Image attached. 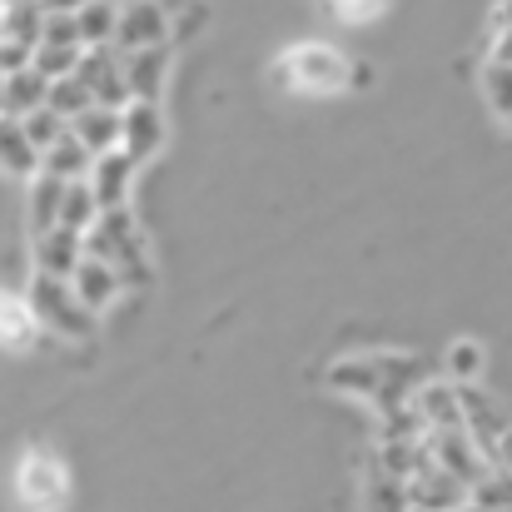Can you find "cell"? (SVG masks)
I'll return each instance as SVG.
<instances>
[{"label": "cell", "instance_id": "obj_1", "mask_svg": "<svg viewBox=\"0 0 512 512\" xmlns=\"http://www.w3.org/2000/svg\"><path fill=\"white\" fill-rule=\"evenodd\" d=\"M329 388H339L348 398H368L383 413H398L403 408V393L408 388H423V383H418V358H403V353H358V358H343V363L329 368Z\"/></svg>", "mask_w": 512, "mask_h": 512}, {"label": "cell", "instance_id": "obj_2", "mask_svg": "<svg viewBox=\"0 0 512 512\" xmlns=\"http://www.w3.org/2000/svg\"><path fill=\"white\" fill-rule=\"evenodd\" d=\"M274 75L299 95H343L363 80L358 60H348L339 45H324V40H304V45L284 50Z\"/></svg>", "mask_w": 512, "mask_h": 512}, {"label": "cell", "instance_id": "obj_3", "mask_svg": "<svg viewBox=\"0 0 512 512\" xmlns=\"http://www.w3.org/2000/svg\"><path fill=\"white\" fill-rule=\"evenodd\" d=\"M25 299H30V309H35V319H40V329L45 334H55V339H75L85 343L95 334V309H85V299L75 294V284L70 279H60V274H30V289H25Z\"/></svg>", "mask_w": 512, "mask_h": 512}, {"label": "cell", "instance_id": "obj_4", "mask_svg": "<svg viewBox=\"0 0 512 512\" xmlns=\"http://www.w3.org/2000/svg\"><path fill=\"white\" fill-rule=\"evenodd\" d=\"M85 249H90V254H100V259H105L125 284H135V289H145V284L155 279L150 254H145V239H140V229H135L130 209H105V214H100V224L85 234Z\"/></svg>", "mask_w": 512, "mask_h": 512}, {"label": "cell", "instance_id": "obj_5", "mask_svg": "<svg viewBox=\"0 0 512 512\" xmlns=\"http://www.w3.org/2000/svg\"><path fill=\"white\" fill-rule=\"evenodd\" d=\"M15 503L20 512H65L70 503V473L50 448H25L15 463Z\"/></svg>", "mask_w": 512, "mask_h": 512}, {"label": "cell", "instance_id": "obj_6", "mask_svg": "<svg viewBox=\"0 0 512 512\" xmlns=\"http://www.w3.org/2000/svg\"><path fill=\"white\" fill-rule=\"evenodd\" d=\"M408 493H413V512H463L473 503V488H468L458 473H448L443 463H433L428 453H423V463L413 468Z\"/></svg>", "mask_w": 512, "mask_h": 512}, {"label": "cell", "instance_id": "obj_7", "mask_svg": "<svg viewBox=\"0 0 512 512\" xmlns=\"http://www.w3.org/2000/svg\"><path fill=\"white\" fill-rule=\"evenodd\" d=\"M170 45V15L160 0H125L120 5V30H115V50H155Z\"/></svg>", "mask_w": 512, "mask_h": 512}, {"label": "cell", "instance_id": "obj_8", "mask_svg": "<svg viewBox=\"0 0 512 512\" xmlns=\"http://www.w3.org/2000/svg\"><path fill=\"white\" fill-rule=\"evenodd\" d=\"M165 115H160V100H130L125 105V135H120V150L135 160V165H150L160 150H165Z\"/></svg>", "mask_w": 512, "mask_h": 512}, {"label": "cell", "instance_id": "obj_9", "mask_svg": "<svg viewBox=\"0 0 512 512\" xmlns=\"http://www.w3.org/2000/svg\"><path fill=\"white\" fill-rule=\"evenodd\" d=\"M40 339H45V329H40L30 299L0 289V348H5V353H30Z\"/></svg>", "mask_w": 512, "mask_h": 512}, {"label": "cell", "instance_id": "obj_10", "mask_svg": "<svg viewBox=\"0 0 512 512\" xmlns=\"http://www.w3.org/2000/svg\"><path fill=\"white\" fill-rule=\"evenodd\" d=\"M85 254H90V249H85V234H75V229H65V224L50 229V234H35V269H40V274L70 279Z\"/></svg>", "mask_w": 512, "mask_h": 512}, {"label": "cell", "instance_id": "obj_11", "mask_svg": "<svg viewBox=\"0 0 512 512\" xmlns=\"http://www.w3.org/2000/svg\"><path fill=\"white\" fill-rule=\"evenodd\" d=\"M70 284H75V294L85 299V309H95V314H105V309L120 299V289H125V279H120L100 254H85L80 269L70 274Z\"/></svg>", "mask_w": 512, "mask_h": 512}, {"label": "cell", "instance_id": "obj_12", "mask_svg": "<svg viewBox=\"0 0 512 512\" xmlns=\"http://www.w3.org/2000/svg\"><path fill=\"white\" fill-rule=\"evenodd\" d=\"M135 170H140V165H135L125 150L100 155V160H95V170H90V189H95V199H100L105 209H125L130 184H135Z\"/></svg>", "mask_w": 512, "mask_h": 512}, {"label": "cell", "instance_id": "obj_13", "mask_svg": "<svg viewBox=\"0 0 512 512\" xmlns=\"http://www.w3.org/2000/svg\"><path fill=\"white\" fill-rule=\"evenodd\" d=\"M120 55H125V50H120ZM125 75H130V95H135V100H160L165 75H170V45L130 50V55H125Z\"/></svg>", "mask_w": 512, "mask_h": 512}, {"label": "cell", "instance_id": "obj_14", "mask_svg": "<svg viewBox=\"0 0 512 512\" xmlns=\"http://www.w3.org/2000/svg\"><path fill=\"white\" fill-rule=\"evenodd\" d=\"M0 170L15 179H35L40 174V150L25 135V125L15 115H0Z\"/></svg>", "mask_w": 512, "mask_h": 512}, {"label": "cell", "instance_id": "obj_15", "mask_svg": "<svg viewBox=\"0 0 512 512\" xmlns=\"http://www.w3.org/2000/svg\"><path fill=\"white\" fill-rule=\"evenodd\" d=\"M70 130L95 150V160L100 155H110V150H120V135H125V110H110V105H90L80 120H70Z\"/></svg>", "mask_w": 512, "mask_h": 512}, {"label": "cell", "instance_id": "obj_16", "mask_svg": "<svg viewBox=\"0 0 512 512\" xmlns=\"http://www.w3.org/2000/svg\"><path fill=\"white\" fill-rule=\"evenodd\" d=\"M65 189H70V179H55L50 170H40L35 179H30V234H50V229H60Z\"/></svg>", "mask_w": 512, "mask_h": 512}, {"label": "cell", "instance_id": "obj_17", "mask_svg": "<svg viewBox=\"0 0 512 512\" xmlns=\"http://www.w3.org/2000/svg\"><path fill=\"white\" fill-rule=\"evenodd\" d=\"M40 170H50L55 179H90V170H95V150L75 135V130H65L50 150H45V160H40Z\"/></svg>", "mask_w": 512, "mask_h": 512}, {"label": "cell", "instance_id": "obj_18", "mask_svg": "<svg viewBox=\"0 0 512 512\" xmlns=\"http://www.w3.org/2000/svg\"><path fill=\"white\" fill-rule=\"evenodd\" d=\"M40 105H50V80H45L35 65H25V70L5 75V115L25 120V115H35Z\"/></svg>", "mask_w": 512, "mask_h": 512}, {"label": "cell", "instance_id": "obj_19", "mask_svg": "<svg viewBox=\"0 0 512 512\" xmlns=\"http://www.w3.org/2000/svg\"><path fill=\"white\" fill-rule=\"evenodd\" d=\"M75 20H80V40H85V50L115 45V30H120V0H90L85 10H75Z\"/></svg>", "mask_w": 512, "mask_h": 512}, {"label": "cell", "instance_id": "obj_20", "mask_svg": "<svg viewBox=\"0 0 512 512\" xmlns=\"http://www.w3.org/2000/svg\"><path fill=\"white\" fill-rule=\"evenodd\" d=\"M100 214H105V204L95 199L90 179H75V184L65 189V209H60V224H65V229H75V234H90V229L100 224Z\"/></svg>", "mask_w": 512, "mask_h": 512}, {"label": "cell", "instance_id": "obj_21", "mask_svg": "<svg viewBox=\"0 0 512 512\" xmlns=\"http://www.w3.org/2000/svg\"><path fill=\"white\" fill-rule=\"evenodd\" d=\"M363 512H413V493H408V478H393V473H373L368 488H363Z\"/></svg>", "mask_w": 512, "mask_h": 512}, {"label": "cell", "instance_id": "obj_22", "mask_svg": "<svg viewBox=\"0 0 512 512\" xmlns=\"http://www.w3.org/2000/svg\"><path fill=\"white\" fill-rule=\"evenodd\" d=\"M443 363H448V383L473 388V383H478V373H483V363H488V353H483V343L478 339H453Z\"/></svg>", "mask_w": 512, "mask_h": 512}, {"label": "cell", "instance_id": "obj_23", "mask_svg": "<svg viewBox=\"0 0 512 512\" xmlns=\"http://www.w3.org/2000/svg\"><path fill=\"white\" fill-rule=\"evenodd\" d=\"M483 100L498 120L512 125V60H488L483 65Z\"/></svg>", "mask_w": 512, "mask_h": 512}, {"label": "cell", "instance_id": "obj_24", "mask_svg": "<svg viewBox=\"0 0 512 512\" xmlns=\"http://www.w3.org/2000/svg\"><path fill=\"white\" fill-rule=\"evenodd\" d=\"M80 60H85V45H35V55H30V65H35L45 80H65V75H75Z\"/></svg>", "mask_w": 512, "mask_h": 512}, {"label": "cell", "instance_id": "obj_25", "mask_svg": "<svg viewBox=\"0 0 512 512\" xmlns=\"http://www.w3.org/2000/svg\"><path fill=\"white\" fill-rule=\"evenodd\" d=\"M95 105V90L80 80V75H65V80H50V110H60L65 120H80L85 110Z\"/></svg>", "mask_w": 512, "mask_h": 512}, {"label": "cell", "instance_id": "obj_26", "mask_svg": "<svg viewBox=\"0 0 512 512\" xmlns=\"http://www.w3.org/2000/svg\"><path fill=\"white\" fill-rule=\"evenodd\" d=\"M473 508L512 512V473H508V468H493L483 483H473Z\"/></svg>", "mask_w": 512, "mask_h": 512}, {"label": "cell", "instance_id": "obj_27", "mask_svg": "<svg viewBox=\"0 0 512 512\" xmlns=\"http://www.w3.org/2000/svg\"><path fill=\"white\" fill-rule=\"evenodd\" d=\"M20 125H25V135L35 140L40 160H45V150H50V145H55V140H60V135L70 130V120H65L60 110H50V105H40V110H35V115H25Z\"/></svg>", "mask_w": 512, "mask_h": 512}, {"label": "cell", "instance_id": "obj_28", "mask_svg": "<svg viewBox=\"0 0 512 512\" xmlns=\"http://www.w3.org/2000/svg\"><path fill=\"white\" fill-rule=\"evenodd\" d=\"M339 20H348V25H368V20H378L383 10H388V0H324Z\"/></svg>", "mask_w": 512, "mask_h": 512}, {"label": "cell", "instance_id": "obj_29", "mask_svg": "<svg viewBox=\"0 0 512 512\" xmlns=\"http://www.w3.org/2000/svg\"><path fill=\"white\" fill-rule=\"evenodd\" d=\"M45 10H65V15H75V10H85L90 0H40Z\"/></svg>", "mask_w": 512, "mask_h": 512}, {"label": "cell", "instance_id": "obj_30", "mask_svg": "<svg viewBox=\"0 0 512 512\" xmlns=\"http://www.w3.org/2000/svg\"><path fill=\"white\" fill-rule=\"evenodd\" d=\"M0 115H5V75H0Z\"/></svg>", "mask_w": 512, "mask_h": 512}, {"label": "cell", "instance_id": "obj_31", "mask_svg": "<svg viewBox=\"0 0 512 512\" xmlns=\"http://www.w3.org/2000/svg\"><path fill=\"white\" fill-rule=\"evenodd\" d=\"M120 5H125V0H120Z\"/></svg>", "mask_w": 512, "mask_h": 512}]
</instances>
